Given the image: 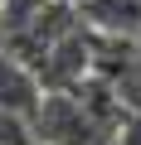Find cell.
I'll use <instances>...</instances> for the list:
<instances>
[{
  "label": "cell",
  "mask_w": 141,
  "mask_h": 145,
  "mask_svg": "<svg viewBox=\"0 0 141 145\" xmlns=\"http://www.w3.org/2000/svg\"><path fill=\"white\" fill-rule=\"evenodd\" d=\"M34 145H112L117 135L78 102V92H44L39 111L29 116Z\"/></svg>",
  "instance_id": "cell-1"
},
{
  "label": "cell",
  "mask_w": 141,
  "mask_h": 145,
  "mask_svg": "<svg viewBox=\"0 0 141 145\" xmlns=\"http://www.w3.org/2000/svg\"><path fill=\"white\" fill-rule=\"evenodd\" d=\"M34 78L44 92H73L83 78H93V29L78 20L58 44H49L34 63Z\"/></svg>",
  "instance_id": "cell-2"
},
{
  "label": "cell",
  "mask_w": 141,
  "mask_h": 145,
  "mask_svg": "<svg viewBox=\"0 0 141 145\" xmlns=\"http://www.w3.org/2000/svg\"><path fill=\"white\" fill-rule=\"evenodd\" d=\"M39 102H44V87L34 78V68L24 58H15L10 48H0V116H15V121L29 126Z\"/></svg>",
  "instance_id": "cell-3"
},
{
  "label": "cell",
  "mask_w": 141,
  "mask_h": 145,
  "mask_svg": "<svg viewBox=\"0 0 141 145\" xmlns=\"http://www.w3.org/2000/svg\"><path fill=\"white\" fill-rule=\"evenodd\" d=\"M78 20L107 39H141V0H78Z\"/></svg>",
  "instance_id": "cell-4"
}]
</instances>
